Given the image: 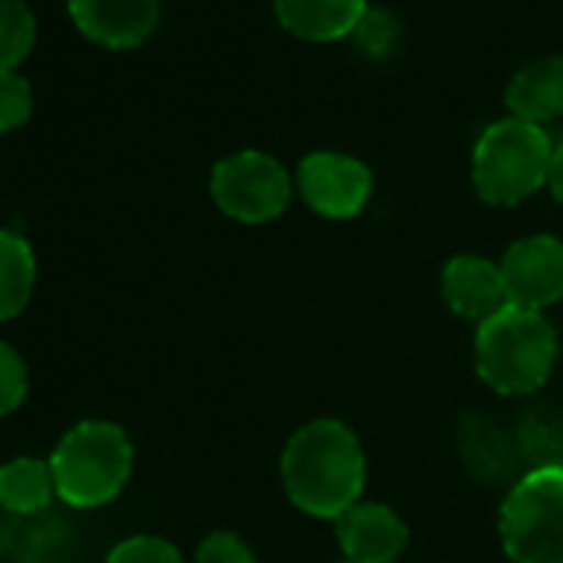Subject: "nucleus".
Returning <instances> with one entry per match:
<instances>
[{"label": "nucleus", "instance_id": "f257e3e1", "mask_svg": "<svg viewBox=\"0 0 563 563\" xmlns=\"http://www.w3.org/2000/svg\"><path fill=\"white\" fill-rule=\"evenodd\" d=\"M365 448L339 418L302 424L282 451V484L289 500L319 520H339L355 507L365 490Z\"/></svg>", "mask_w": 563, "mask_h": 563}, {"label": "nucleus", "instance_id": "f03ea898", "mask_svg": "<svg viewBox=\"0 0 563 563\" xmlns=\"http://www.w3.org/2000/svg\"><path fill=\"white\" fill-rule=\"evenodd\" d=\"M556 355L560 339L550 319L517 306L481 322L474 335V368L481 382L507 398L540 391L556 368Z\"/></svg>", "mask_w": 563, "mask_h": 563}, {"label": "nucleus", "instance_id": "7ed1b4c3", "mask_svg": "<svg viewBox=\"0 0 563 563\" xmlns=\"http://www.w3.org/2000/svg\"><path fill=\"white\" fill-rule=\"evenodd\" d=\"M57 497L93 510L117 500L133 474V441L117 421L90 418L74 424L51 454Z\"/></svg>", "mask_w": 563, "mask_h": 563}, {"label": "nucleus", "instance_id": "20e7f679", "mask_svg": "<svg viewBox=\"0 0 563 563\" xmlns=\"http://www.w3.org/2000/svg\"><path fill=\"white\" fill-rule=\"evenodd\" d=\"M553 143L543 126L504 117L490 123L471 153V183L487 206H520L547 186Z\"/></svg>", "mask_w": 563, "mask_h": 563}, {"label": "nucleus", "instance_id": "39448f33", "mask_svg": "<svg viewBox=\"0 0 563 563\" xmlns=\"http://www.w3.org/2000/svg\"><path fill=\"white\" fill-rule=\"evenodd\" d=\"M497 533L514 563H563V464L530 467L510 484Z\"/></svg>", "mask_w": 563, "mask_h": 563}, {"label": "nucleus", "instance_id": "423d86ee", "mask_svg": "<svg viewBox=\"0 0 563 563\" xmlns=\"http://www.w3.org/2000/svg\"><path fill=\"white\" fill-rule=\"evenodd\" d=\"M209 192L229 219L262 225L289 209L296 183L275 156L262 150H239L212 166Z\"/></svg>", "mask_w": 563, "mask_h": 563}, {"label": "nucleus", "instance_id": "0eeeda50", "mask_svg": "<svg viewBox=\"0 0 563 563\" xmlns=\"http://www.w3.org/2000/svg\"><path fill=\"white\" fill-rule=\"evenodd\" d=\"M296 189L312 212L325 219H355L375 192V176L349 153L316 150L299 163Z\"/></svg>", "mask_w": 563, "mask_h": 563}, {"label": "nucleus", "instance_id": "6e6552de", "mask_svg": "<svg viewBox=\"0 0 563 563\" xmlns=\"http://www.w3.org/2000/svg\"><path fill=\"white\" fill-rule=\"evenodd\" d=\"M500 275L510 306L547 312L563 299V239L550 232L517 239L500 258Z\"/></svg>", "mask_w": 563, "mask_h": 563}, {"label": "nucleus", "instance_id": "1a4fd4ad", "mask_svg": "<svg viewBox=\"0 0 563 563\" xmlns=\"http://www.w3.org/2000/svg\"><path fill=\"white\" fill-rule=\"evenodd\" d=\"M84 37L110 51H133L159 24L163 0H67Z\"/></svg>", "mask_w": 563, "mask_h": 563}, {"label": "nucleus", "instance_id": "9d476101", "mask_svg": "<svg viewBox=\"0 0 563 563\" xmlns=\"http://www.w3.org/2000/svg\"><path fill=\"white\" fill-rule=\"evenodd\" d=\"M335 537L345 560L395 563L408 547V523L388 504L358 500L335 520Z\"/></svg>", "mask_w": 563, "mask_h": 563}, {"label": "nucleus", "instance_id": "9b49d317", "mask_svg": "<svg viewBox=\"0 0 563 563\" xmlns=\"http://www.w3.org/2000/svg\"><path fill=\"white\" fill-rule=\"evenodd\" d=\"M441 299L454 316L477 325L487 322L490 316L510 306L500 262L481 255H454L441 272Z\"/></svg>", "mask_w": 563, "mask_h": 563}, {"label": "nucleus", "instance_id": "f8f14e48", "mask_svg": "<svg viewBox=\"0 0 563 563\" xmlns=\"http://www.w3.org/2000/svg\"><path fill=\"white\" fill-rule=\"evenodd\" d=\"M278 24L309 44H335L355 34L368 0H272Z\"/></svg>", "mask_w": 563, "mask_h": 563}, {"label": "nucleus", "instance_id": "ddd939ff", "mask_svg": "<svg viewBox=\"0 0 563 563\" xmlns=\"http://www.w3.org/2000/svg\"><path fill=\"white\" fill-rule=\"evenodd\" d=\"M457 451L464 467L484 481V484H500L507 477H514L520 448L517 438H510L494 418L481 415V411H467L457 421Z\"/></svg>", "mask_w": 563, "mask_h": 563}, {"label": "nucleus", "instance_id": "4468645a", "mask_svg": "<svg viewBox=\"0 0 563 563\" xmlns=\"http://www.w3.org/2000/svg\"><path fill=\"white\" fill-rule=\"evenodd\" d=\"M510 117L523 123H550L563 117V57H540L523 64L504 93Z\"/></svg>", "mask_w": 563, "mask_h": 563}, {"label": "nucleus", "instance_id": "2eb2a0df", "mask_svg": "<svg viewBox=\"0 0 563 563\" xmlns=\"http://www.w3.org/2000/svg\"><path fill=\"white\" fill-rule=\"evenodd\" d=\"M37 286V258L24 235L0 229V322L18 319Z\"/></svg>", "mask_w": 563, "mask_h": 563}, {"label": "nucleus", "instance_id": "dca6fc26", "mask_svg": "<svg viewBox=\"0 0 563 563\" xmlns=\"http://www.w3.org/2000/svg\"><path fill=\"white\" fill-rule=\"evenodd\" d=\"M57 494L51 461L41 457H14L0 464V507L8 514L27 517L44 510Z\"/></svg>", "mask_w": 563, "mask_h": 563}, {"label": "nucleus", "instance_id": "f3484780", "mask_svg": "<svg viewBox=\"0 0 563 563\" xmlns=\"http://www.w3.org/2000/svg\"><path fill=\"white\" fill-rule=\"evenodd\" d=\"M37 18L24 0H0V70H18L34 51Z\"/></svg>", "mask_w": 563, "mask_h": 563}, {"label": "nucleus", "instance_id": "a211bd4d", "mask_svg": "<svg viewBox=\"0 0 563 563\" xmlns=\"http://www.w3.org/2000/svg\"><path fill=\"white\" fill-rule=\"evenodd\" d=\"M517 448L530 467L563 464V421L547 411H530L517 431Z\"/></svg>", "mask_w": 563, "mask_h": 563}, {"label": "nucleus", "instance_id": "6ab92c4d", "mask_svg": "<svg viewBox=\"0 0 563 563\" xmlns=\"http://www.w3.org/2000/svg\"><path fill=\"white\" fill-rule=\"evenodd\" d=\"M355 51L368 60H385L398 51L401 44V24L388 8H368L365 18L358 21L355 34Z\"/></svg>", "mask_w": 563, "mask_h": 563}, {"label": "nucleus", "instance_id": "aec40b11", "mask_svg": "<svg viewBox=\"0 0 563 563\" xmlns=\"http://www.w3.org/2000/svg\"><path fill=\"white\" fill-rule=\"evenodd\" d=\"M27 391H31L27 362L21 358V352L14 345L0 339V418L14 415L24 405Z\"/></svg>", "mask_w": 563, "mask_h": 563}, {"label": "nucleus", "instance_id": "412c9836", "mask_svg": "<svg viewBox=\"0 0 563 563\" xmlns=\"http://www.w3.org/2000/svg\"><path fill=\"white\" fill-rule=\"evenodd\" d=\"M34 113V90L18 70H0V133L21 130Z\"/></svg>", "mask_w": 563, "mask_h": 563}, {"label": "nucleus", "instance_id": "4be33fe9", "mask_svg": "<svg viewBox=\"0 0 563 563\" xmlns=\"http://www.w3.org/2000/svg\"><path fill=\"white\" fill-rule=\"evenodd\" d=\"M107 563H183V553L176 543H169L163 537L136 533V537L120 540L107 553Z\"/></svg>", "mask_w": 563, "mask_h": 563}, {"label": "nucleus", "instance_id": "5701e85b", "mask_svg": "<svg viewBox=\"0 0 563 563\" xmlns=\"http://www.w3.org/2000/svg\"><path fill=\"white\" fill-rule=\"evenodd\" d=\"M196 563H255V550L235 530H212L196 547Z\"/></svg>", "mask_w": 563, "mask_h": 563}, {"label": "nucleus", "instance_id": "b1692460", "mask_svg": "<svg viewBox=\"0 0 563 563\" xmlns=\"http://www.w3.org/2000/svg\"><path fill=\"white\" fill-rule=\"evenodd\" d=\"M547 189H550V196L563 206V140L553 143L550 166H547Z\"/></svg>", "mask_w": 563, "mask_h": 563}, {"label": "nucleus", "instance_id": "393cba45", "mask_svg": "<svg viewBox=\"0 0 563 563\" xmlns=\"http://www.w3.org/2000/svg\"><path fill=\"white\" fill-rule=\"evenodd\" d=\"M0 553H4V533H0Z\"/></svg>", "mask_w": 563, "mask_h": 563}, {"label": "nucleus", "instance_id": "a878e982", "mask_svg": "<svg viewBox=\"0 0 563 563\" xmlns=\"http://www.w3.org/2000/svg\"><path fill=\"white\" fill-rule=\"evenodd\" d=\"M345 563H362V560H345Z\"/></svg>", "mask_w": 563, "mask_h": 563}]
</instances>
